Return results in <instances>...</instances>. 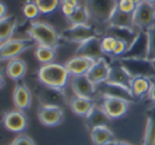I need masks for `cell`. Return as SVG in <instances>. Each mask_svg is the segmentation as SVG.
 <instances>
[{"mask_svg": "<svg viewBox=\"0 0 155 145\" xmlns=\"http://www.w3.org/2000/svg\"><path fill=\"white\" fill-rule=\"evenodd\" d=\"M37 79L44 86L65 90L68 82L70 81V74L67 71L65 65L51 63L41 66L37 71Z\"/></svg>", "mask_w": 155, "mask_h": 145, "instance_id": "6da1fadb", "label": "cell"}, {"mask_svg": "<svg viewBox=\"0 0 155 145\" xmlns=\"http://www.w3.org/2000/svg\"><path fill=\"white\" fill-rule=\"evenodd\" d=\"M27 34L36 43V45L56 48L62 40L61 34H58L54 27L45 21H31Z\"/></svg>", "mask_w": 155, "mask_h": 145, "instance_id": "7a4b0ae2", "label": "cell"}, {"mask_svg": "<svg viewBox=\"0 0 155 145\" xmlns=\"http://www.w3.org/2000/svg\"><path fill=\"white\" fill-rule=\"evenodd\" d=\"M118 0H86L85 7L91 19L98 24H108L113 12L117 9Z\"/></svg>", "mask_w": 155, "mask_h": 145, "instance_id": "3957f363", "label": "cell"}, {"mask_svg": "<svg viewBox=\"0 0 155 145\" xmlns=\"http://www.w3.org/2000/svg\"><path fill=\"white\" fill-rule=\"evenodd\" d=\"M36 47V43L32 38H12L0 44V60L9 62L17 58L21 53L32 47Z\"/></svg>", "mask_w": 155, "mask_h": 145, "instance_id": "277c9868", "label": "cell"}, {"mask_svg": "<svg viewBox=\"0 0 155 145\" xmlns=\"http://www.w3.org/2000/svg\"><path fill=\"white\" fill-rule=\"evenodd\" d=\"M101 107L110 120L120 119L127 112L131 101L110 94H102Z\"/></svg>", "mask_w": 155, "mask_h": 145, "instance_id": "5b68a950", "label": "cell"}, {"mask_svg": "<svg viewBox=\"0 0 155 145\" xmlns=\"http://www.w3.org/2000/svg\"><path fill=\"white\" fill-rule=\"evenodd\" d=\"M98 36L97 31L91 24H77V26H70L69 28L65 29L61 33V37L68 43L82 44L87 39Z\"/></svg>", "mask_w": 155, "mask_h": 145, "instance_id": "8992f818", "label": "cell"}, {"mask_svg": "<svg viewBox=\"0 0 155 145\" xmlns=\"http://www.w3.org/2000/svg\"><path fill=\"white\" fill-rule=\"evenodd\" d=\"M155 21V5L142 1L137 5L133 13L134 27L138 31H147L154 24Z\"/></svg>", "mask_w": 155, "mask_h": 145, "instance_id": "52a82bcc", "label": "cell"}, {"mask_svg": "<svg viewBox=\"0 0 155 145\" xmlns=\"http://www.w3.org/2000/svg\"><path fill=\"white\" fill-rule=\"evenodd\" d=\"M118 62L127 69L132 77L147 76L152 79L155 75V67L151 62L147 60H136V58H119Z\"/></svg>", "mask_w": 155, "mask_h": 145, "instance_id": "ba28073f", "label": "cell"}, {"mask_svg": "<svg viewBox=\"0 0 155 145\" xmlns=\"http://www.w3.org/2000/svg\"><path fill=\"white\" fill-rule=\"evenodd\" d=\"M131 82L132 76L127 71V69L118 62V60L116 63L110 64V73H108V77L105 84L119 87L131 94Z\"/></svg>", "mask_w": 155, "mask_h": 145, "instance_id": "9c48e42d", "label": "cell"}, {"mask_svg": "<svg viewBox=\"0 0 155 145\" xmlns=\"http://www.w3.org/2000/svg\"><path fill=\"white\" fill-rule=\"evenodd\" d=\"M36 96L43 106H60L62 107L67 103L65 90L54 89L41 84L36 88Z\"/></svg>", "mask_w": 155, "mask_h": 145, "instance_id": "30bf717a", "label": "cell"}, {"mask_svg": "<svg viewBox=\"0 0 155 145\" xmlns=\"http://www.w3.org/2000/svg\"><path fill=\"white\" fill-rule=\"evenodd\" d=\"M2 124L7 130L15 134H22L28 126V118L25 111L19 109L10 110L3 114Z\"/></svg>", "mask_w": 155, "mask_h": 145, "instance_id": "8fae6325", "label": "cell"}, {"mask_svg": "<svg viewBox=\"0 0 155 145\" xmlns=\"http://www.w3.org/2000/svg\"><path fill=\"white\" fill-rule=\"evenodd\" d=\"M37 119L47 127H55L64 121V110L60 106H41L37 108Z\"/></svg>", "mask_w": 155, "mask_h": 145, "instance_id": "7c38bea8", "label": "cell"}, {"mask_svg": "<svg viewBox=\"0 0 155 145\" xmlns=\"http://www.w3.org/2000/svg\"><path fill=\"white\" fill-rule=\"evenodd\" d=\"M70 87L77 96L94 100L97 94V86L87 77V75L70 76Z\"/></svg>", "mask_w": 155, "mask_h": 145, "instance_id": "4fadbf2b", "label": "cell"}, {"mask_svg": "<svg viewBox=\"0 0 155 145\" xmlns=\"http://www.w3.org/2000/svg\"><path fill=\"white\" fill-rule=\"evenodd\" d=\"M147 52H148V37H147V33L146 31H138L136 37L130 44L127 53L121 58L147 60Z\"/></svg>", "mask_w": 155, "mask_h": 145, "instance_id": "5bb4252c", "label": "cell"}, {"mask_svg": "<svg viewBox=\"0 0 155 145\" xmlns=\"http://www.w3.org/2000/svg\"><path fill=\"white\" fill-rule=\"evenodd\" d=\"M101 38L102 37L96 36L80 44L75 50V55L85 56V57L93 58L95 60L103 58L104 54L101 49Z\"/></svg>", "mask_w": 155, "mask_h": 145, "instance_id": "9a60e30c", "label": "cell"}, {"mask_svg": "<svg viewBox=\"0 0 155 145\" xmlns=\"http://www.w3.org/2000/svg\"><path fill=\"white\" fill-rule=\"evenodd\" d=\"M95 62L96 60L93 58L74 55L73 57L69 58L64 65L70 76H79V75H86Z\"/></svg>", "mask_w": 155, "mask_h": 145, "instance_id": "2e32d148", "label": "cell"}, {"mask_svg": "<svg viewBox=\"0 0 155 145\" xmlns=\"http://www.w3.org/2000/svg\"><path fill=\"white\" fill-rule=\"evenodd\" d=\"M13 103L15 109L21 111L28 110L32 104V93L28 86L24 83H17L13 90Z\"/></svg>", "mask_w": 155, "mask_h": 145, "instance_id": "e0dca14e", "label": "cell"}, {"mask_svg": "<svg viewBox=\"0 0 155 145\" xmlns=\"http://www.w3.org/2000/svg\"><path fill=\"white\" fill-rule=\"evenodd\" d=\"M110 68V64L105 60V57L100 58V60H96L86 75L96 86L104 84L108 77Z\"/></svg>", "mask_w": 155, "mask_h": 145, "instance_id": "ac0fdd59", "label": "cell"}, {"mask_svg": "<svg viewBox=\"0 0 155 145\" xmlns=\"http://www.w3.org/2000/svg\"><path fill=\"white\" fill-rule=\"evenodd\" d=\"M110 122V119L105 113V111L103 110L101 105L97 104L94 106V108L85 117V124H86V127L89 130L94 129L96 127H100V126H107Z\"/></svg>", "mask_w": 155, "mask_h": 145, "instance_id": "d6986e66", "label": "cell"}, {"mask_svg": "<svg viewBox=\"0 0 155 145\" xmlns=\"http://www.w3.org/2000/svg\"><path fill=\"white\" fill-rule=\"evenodd\" d=\"M68 105L70 107L71 111L74 114L79 115V117L85 118L89 113V111L94 108L96 103L91 98H81V96L73 95L68 101Z\"/></svg>", "mask_w": 155, "mask_h": 145, "instance_id": "ffe728a7", "label": "cell"}, {"mask_svg": "<svg viewBox=\"0 0 155 145\" xmlns=\"http://www.w3.org/2000/svg\"><path fill=\"white\" fill-rule=\"evenodd\" d=\"M152 79L147 76L132 77L131 82V95L133 100H140L144 95H148L151 88Z\"/></svg>", "mask_w": 155, "mask_h": 145, "instance_id": "44dd1931", "label": "cell"}, {"mask_svg": "<svg viewBox=\"0 0 155 145\" xmlns=\"http://www.w3.org/2000/svg\"><path fill=\"white\" fill-rule=\"evenodd\" d=\"M27 64L21 58L17 57L8 62L5 68V72L10 79L14 82H19L27 73Z\"/></svg>", "mask_w": 155, "mask_h": 145, "instance_id": "7402d4cb", "label": "cell"}, {"mask_svg": "<svg viewBox=\"0 0 155 145\" xmlns=\"http://www.w3.org/2000/svg\"><path fill=\"white\" fill-rule=\"evenodd\" d=\"M91 139L94 145H110L116 141L114 132L108 126H100L91 129Z\"/></svg>", "mask_w": 155, "mask_h": 145, "instance_id": "603a6c76", "label": "cell"}, {"mask_svg": "<svg viewBox=\"0 0 155 145\" xmlns=\"http://www.w3.org/2000/svg\"><path fill=\"white\" fill-rule=\"evenodd\" d=\"M147 123L142 145H155V105L147 110Z\"/></svg>", "mask_w": 155, "mask_h": 145, "instance_id": "cb8c5ba5", "label": "cell"}, {"mask_svg": "<svg viewBox=\"0 0 155 145\" xmlns=\"http://www.w3.org/2000/svg\"><path fill=\"white\" fill-rule=\"evenodd\" d=\"M17 27V18L15 15H8L0 19V44L12 39Z\"/></svg>", "mask_w": 155, "mask_h": 145, "instance_id": "d4e9b609", "label": "cell"}, {"mask_svg": "<svg viewBox=\"0 0 155 145\" xmlns=\"http://www.w3.org/2000/svg\"><path fill=\"white\" fill-rule=\"evenodd\" d=\"M108 27H115V28H127V29H136L133 22V14H127L116 9L113 12L110 20H108Z\"/></svg>", "mask_w": 155, "mask_h": 145, "instance_id": "484cf974", "label": "cell"}, {"mask_svg": "<svg viewBox=\"0 0 155 145\" xmlns=\"http://www.w3.org/2000/svg\"><path fill=\"white\" fill-rule=\"evenodd\" d=\"M56 54V48L50 47V46L37 45L34 50V55L36 57L37 62L43 65L51 64L53 63Z\"/></svg>", "mask_w": 155, "mask_h": 145, "instance_id": "4316f807", "label": "cell"}, {"mask_svg": "<svg viewBox=\"0 0 155 145\" xmlns=\"http://www.w3.org/2000/svg\"><path fill=\"white\" fill-rule=\"evenodd\" d=\"M70 26H77V24H86L91 19V16L85 5H79L75 8V11L69 18H66Z\"/></svg>", "mask_w": 155, "mask_h": 145, "instance_id": "83f0119b", "label": "cell"}, {"mask_svg": "<svg viewBox=\"0 0 155 145\" xmlns=\"http://www.w3.org/2000/svg\"><path fill=\"white\" fill-rule=\"evenodd\" d=\"M34 2L43 15H49L61 7V0H34Z\"/></svg>", "mask_w": 155, "mask_h": 145, "instance_id": "f1b7e54d", "label": "cell"}, {"mask_svg": "<svg viewBox=\"0 0 155 145\" xmlns=\"http://www.w3.org/2000/svg\"><path fill=\"white\" fill-rule=\"evenodd\" d=\"M148 37V52L147 60L151 63L155 62V24L146 31Z\"/></svg>", "mask_w": 155, "mask_h": 145, "instance_id": "f546056e", "label": "cell"}, {"mask_svg": "<svg viewBox=\"0 0 155 145\" xmlns=\"http://www.w3.org/2000/svg\"><path fill=\"white\" fill-rule=\"evenodd\" d=\"M117 45V38L112 35H105L101 38V49L104 55L113 57L115 48Z\"/></svg>", "mask_w": 155, "mask_h": 145, "instance_id": "4dcf8cb0", "label": "cell"}, {"mask_svg": "<svg viewBox=\"0 0 155 145\" xmlns=\"http://www.w3.org/2000/svg\"><path fill=\"white\" fill-rule=\"evenodd\" d=\"M22 14H24V16L27 19L35 20L38 17L41 12H39L36 3H35L34 0H33V1H27V2L25 3L24 7H22Z\"/></svg>", "mask_w": 155, "mask_h": 145, "instance_id": "1f68e13d", "label": "cell"}, {"mask_svg": "<svg viewBox=\"0 0 155 145\" xmlns=\"http://www.w3.org/2000/svg\"><path fill=\"white\" fill-rule=\"evenodd\" d=\"M136 7L137 5L132 0H118V3H117V9L127 14H133Z\"/></svg>", "mask_w": 155, "mask_h": 145, "instance_id": "d6a6232c", "label": "cell"}, {"mask_svg": "<svg viewBox=\"0 0 155 145\" xmlns=\"http://www.w3.org/2000/svg\"><path fill=\"white\" fill-rule=\"evenodd\" d=\"M10 145H36L35 142L30 138L29 136L24 134H20L19 136H17Z\"/></svg>", "mask_w": 155, "mask_h": 145, "instance_id": "836d02e7", "label": "cell"}, {"mask_svg": "<svg viewBox=\"0 0 155 145\" xmlns=\"http://www.w3.org/2000/svg\"><path fill=\"white\" fill-rule=\"evenodd\" d=\"M61 11H62V13L64 14V16L66 18H69L71 15H72L73 13H74L75 11V8L71 7V5H61Z\"/></svg>", "mask_w": 155, "mask_h": 145, "instance_id": "e575fe53", "label": "cell"}, {"mask_svg": "<svg viewBox=\"0 0 155 145\" xmlns=\"http://www.w3.org/2000/svg\"><path fill=\"white\" fill-rule=\"evenodd\" d=\"M148 98L155 104V81H152V84H151V88L149 90V93H148Z\"/></svg>", "mask_w": 155, "mask_h": 145, "instance_id": "d590c367", "label": "cell"}, {"mask_svg": "<svg viewBox=\"0 0 155 145\" xmlns=\"http://www.w3.org/2000/svg\"><path fill=\"white\" fill-rule=\"evenodd\" d=\"M61 5H69L73 8H78L80 5V0H61Z\"/></svg>", "mask_w": 155, "mask_h": 145, "instance_id": "8d00e7d4", "label": "cell"}, {"mask_svg": "<svg viewBox=\"0 0 155 145\" xmlns=\"http://www.w3.org/2000/svg\"><path fill=\"white\" fill-rule=\"evenodd\" d=\"M7 5L5 2H0V19L7 17Z\"/></svg>", "mask_w": 155, "mask_h": 145, "instance_id": "74e56055", "label": "cell"}, {"mask_svg": "<svg viewBox=\"0 0 155 145\" xmlns=\"http://www.w3.org/2000/svg\"><path fill=\"white\" fill-rule=\"evenodd\" d=\"M110 145H133V144H131V143H129V142H125V141L116 140L115 142H113L112 144H110Z\"/></svg>", "mask_w": 155, "mask_h": 145, "instance_id": "f35d334b", "label": "cell"}, {"mask_svg": "<svg viewBox=\"0 0 155 145\" xmlns=\"http://www.w3.org/2000/svg\"><path fill=\"white\" fill-rule=\"evenodd\" d=\"M143 1H146V2L151 3V5H155V0H143Z\"/></svg>", "mask_w": 155, "mask_h": 145, "instance_id": "ab89813d", "label": "cell"}, {"mask_svg": "<svg viewBox=\"0 0 155 145\" xmlns=\"http://www.w3.org/2000/svg\"><path fill=\"white\" fill-rule=\"evenodd\" d=\"M132 1H134V2H135L136 5H139V3H140V2H142L143 0H132Z\"/></svg>", "mask_w": 155, "mask_h": 145, "instance_id": "60d3db41", "label": "cell"}, {"mask_svg": "<svg viewBox=\"0 0 155 145\" xmlns=\"http://www.w3.org/2000/svg\"><path fill=\"white\" fill-rule=\"evenodd\" d=\"M152 64H153V65H154V67H155V62H154V63H152Z\"/></svg>", "mask_w": 155, "mask_h": 145, "instance_id": "b9f144b4", "label": "cell"}]
</instances>
